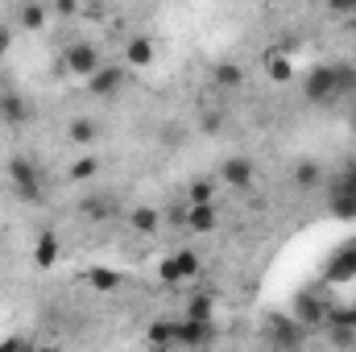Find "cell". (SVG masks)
<instances>
[{"label":"cell","instance_id":"obj_1","mask_svg":"<svg viewBox=\"0 0 356 352\" xmlns=\"http://www.w3.org/2000/svg\"><path fill=\"white\" fill-rule=\"evenodd\" d=\"M302 95H307L311 104H336V99H344V91H340V63L315 67V71L302 79Z\"/></svg>","mask_w":356,"mask_h":352},{"label":"cell","instance_id":"obj_2","mask_svg":"<svg viewBox=\"0 0 356 352\" xmlns=\"http://www.w3.org/2000/svg\"><path fill=\"white\" fill-rule=\"evenodd\" d=\"M8 178H13V186H17V195L25 203H46V178L29 158H13L8 162Z\"/></svg>","mask_w":356,"mask_h":352},{"label":"cell","instance_id":"obj_3","mask_svg":"<svg viewBox=\"0 0 356 352\" xmlns=\"http://www.w3.org/2000/svg\"><path fill=\"white\" fill-rule=\"evenodd\" d=\"M95 67H99V50H95L91 42H75V46L67 50V71H71V75L88 79Z\"/></svg>","mask_w":356,"mask_h":352},{"label":"cell","instance_id":"obj_4","mask_svg":"<svg viewBox=\"0 0 356 352\" xmlns=\"http://www.w3.org/2000/svg\"><path fill=\"white\" fill-rule=\"evenodd\" d=\"M120 88H124V71H120V67H104V63H99V67L88 75L91 95H116Z\"/></svg>","mask_w":356,"mask_h":352},{"label":"cell","instance_id":"obj_5","mask_svg":"<svg viewBox=\"0 0 356 352\" xmlns=\"http://www.w3.org/2000/svg\"><path fill=\"white\" fill-rule=\"evenodd\" d=\"M33 112H29V104H25V95L13 88L0 91V120H8V125H25Z\"/></svg>","mask_w":356,"mask_h":352},{"label":"cell","instance_id":"obj_6","mask_svg":"<svg viewBox=\"0 0 356 352\" xmlns=\"http://www.w3.org/2000/svg\"><path fill=\"white\" fill-rule=\"evenodd\" d=\"M220 178H224L228 186L245 191V186H253V162H249V158H228L224 170H220Z\"/></svg>","mask_w":356,"mask_h":352},{"label":"cell","instance_id":"obj_7","mask_svg":"<svg viewBox=\"0 0 356 352\" xmlns=\"http://www.w3.org/2000/svg\"><path fill=\"white\" fill-rule=\"evenodd\" d=\"M195 269H199L195 253H191V249H182V253H175L170 262L162 265V282H170V286H175V282H182V278H191Z\"/></svg>","mask_w":356,"mask_h":352},{"label":"cell","instance_id":"obj_8","mask_svg":"<svg viewBox=\"0 0 356 352\" xmlns=\"http://www.w3.org/2000/svg\"><path fill=\"white\" fill-rule=\"evenodd\" d=\"M203 340H211V319H191V315H182V319H178V344H203Z\"/></svg>","mask_w":356,"mask_h":352},{"label":"cell","instance_id":"obj_9","mask_svg":"<svg viewBox=\"0 0 356 352\" xmlns=\"http://www.w3.org/2000/svg\"><path fill=\"white\" fill-rule=\"evenodd\" d=\"M79 216H88V220H112L116 216V195H88L83 203H79Z\"/></svg>","mask_w":356,"mask_h":352},{"label":"cell","instance_id":"obj_10","mask_svg":"<svg viewBox=\"0 0 356 352\" xmlns=\"http://www.w3.org/2000/svg\"><path fill=\"white\" fill-rule=\"evenodd\" d=\"M211 88L241 91V88H245V71H241V67H232V63H216V67H211Z\"/></svg>","mask_w":356,"mask_h":352},{"label":"cell","instance_id":"obj_11","mask_svg":"<svg viewBox=\"0 0 356 352\" xmlns=\"http://www.w3.org/2000/svg\"><path fill=\"white\" fill-rule=\"evenodd\" d=\"M186 228L191 232H211L216 228V203H186Z\"/></svg>","mask_w":356,"mask_h":352},{"label":"cell","instance_id":"obj_12","mask_svg":"<svg viewBox=\"0 0 356 352\" xmlns=\"http://www.w3.org/2000/svg\"><path fill=\"white\" fill-rule=\"evenodd\" d=\"M124 58H129V67H149L154 63V42L149 38H133L124 46Z\"/></svg>","mask_w":356,"mask_h":352},{"label":"cell","instance_id":"obj_13","mask_svg":"<svg viewBox=\"0 0 356 352\" xmlns=\"http://www.w3.org/2000/svg\"><path fill=\"white\" fill-rule=\"evenodd\" d=\"M50 21V4H42V0H29L25 8H21V25L25 29H42Z\"/></svg>","mask_w":356,"mask_h":352},{"label":"cell","instance_id":"obj_14","mask_svg":"<svg viewBox=\"0 0 356 352\" xmlns=\"http://www.w3.org/2000/svg\"><path fill=\"white\" fill-rule=\"evenodd\" d=\"M129 224H133V232H145V237H149V232H158L162 216H158L154 207H137V211L129 216Z\"/></svg>","mask_w":356,"mask_h":352},{"label":"cell","instance_id":"obj_15","mask_svg":"<svg viewBox=\"0 0 356 352\" xmlns=\"http://www.w3.org/2000/svg\"><path fill=\"white\" fill-rule=\"evenodd\" d=\"M145 340H149V344H178V319H162V323H154Z\"/></svg>","mask_w":356,"mask_h":352},{"label":"cell","instance_id":"obj_16","mask_svg":"<svg viewBox=\"0 0 356 352\" xmlns=\"http://www.w3.org/2000/svg\"><path fill=\"white\" fill-rule=\"evenodd\" d=\"M211 195H216V178H195L186 186V203H211Z\"/></svg>","mask_w":356,"mask_h":352},{"label":"cell","instance_id":"obj_17","mask_svg":"<svg viewBox=\"0 0 356 352\" xmlns=\"http://www.w3.org/2000/svg\"><path fill=\"white\" fill-rule=\"evenodd\" d=\"M319 182H323V170H319L315 162H298V166H294V186L307 191V186H319Z\"/></svg>","mask_w":356,"mask_h":352},{"label":"cell","instance_id":"obj_18","mask_svg":"<svg viewBox=\"0 0 356 352\" xmlns=\"http://www.w3.org/2000/svg\"><path fill=\"white\" fill-rule=\"evenodd\" d=\"M71 141H79V145H91V141H95V125H91L88 116L71 120Z\"/></svg>","mask_w":356,"mask_h":352},{"label":"cell","instance_id":"obj_19","mask_svg":"<svg viewBox=\"0 0 356 352\" xmlns=\"http://www.w3.org/2000/svg\"><path fill=\"white\" fill-rule=\"evenodd\" d=\"M266 67H269V75H273V79H290V63H286V54H282V50H269Z\"/></svg>","mask_w":356,"mask_h":352},{"label":"cell","instance_id":"obj_20","mask_svg":"<svg viewBox=\"0 0 356 352\" xmlns=\"http://www.w3.org/2000/svg\"><path fill=\"white\" fill-rule=\"evenodd\" d=\"M269 340H273V344H298V332H294L286 319H277V323H273V332H269Z\"/></svg>","mask_w":356,"mask_h":352},{"label":"cell","instance_id":"obj_21","mask_svg":"<svg viewBox=\"0 0 356 352\" xmlns=\"http://www.w3.org/2000/svg\"><path fill=\"white\" fill-rule=\"evenodd\" d=\"M186 315H191V319H211V294H199V298L186 307Z\"/></svg>","mask_w":356,"mask_h":352},{"label":"cell","instance_id":"obj_22","mask_svg":"<svg viewBox=\"0 0 356 352\" xmlns=\"http://www.w3.org/2000/svg\"><path fill=\"white\" fill-rule=\"evenodd\" d=\"M91 175H95V158H79V162L71 166V178H75V182H79V178H91Z\"/></svg>","mask_w":356,"mask_h":352},{"label":"cell","instance_id":"obj_23","mask_svg":"<svg viewBox=\"0 0 356 352\" xmlns=\"http://www.w3.org/2000/svg\"><path fill=\"white\" fill-rule=\"evenodd\" d=\"M54 257H58V245H54V241L46 237V241L38 245V262H54Z\"/></svg>","mask_w":356,"mask_h":352},{"label":"cell","instance_id":"obj_24","mask_svg":"<svg viewBox=\"0 0 356 352\" xmlns=\"http://www.w3.org/2000/svg\"><path fill=\"white\" fill-rule=\"evenodd\" d=\"M50 8H54L58 17H75V8H79V0H50Z\"/></svg>","mask_w":356,"mask_h":352},{"label":"cell","instance_id":"obj_25","mask_svg":"<svg viewBox=\"0 0 356 352\" xmlns=\"http://www.w3.org/2000/svg\"><path fill=\"white\" fill-rule=\"evenodd\" d=\"M353 4L356 0H327V8H332L336 17H353Z\"/></svg>","mask_w":356,"mask_h":352},{"label":"cell","instance_id":"obj_26","mask_svg":"<svg viewBox=\"0 0 356 352\" xmlns=\"http://www.w3.org/2000/svg\"><path fill=\"white\" fill-rule=\"evenodd\" d=\"M332 340H336V344H356V332H353V328H336V332H332Z\"/></svg>","mask_w":356,"mask_h":352},{"label":"cell","instance_id":"obj_27","mask_svg":"<svg viewBox=\"0 0 356 352\" xmlns=\"http://www.w3.org/2000/svg\"><path fill=\"white\" fill-rule=\"evenodd\" d=\"M8 42H13V29H8V25H0V58H4V50H8Z\"/></svg>","mask_w":356,"mask_h":352},{"label":"cell","instance_id":"obj_28","mask_svg":"<svg viewBox=\"0 0 356 352\" xmlns=\"http://www.w3.org/2000/svg\"><path fill=\"white\" fill-rule=\"evenodd\" d=\"M203 129H207V133H220V116H216V112H211V116H203Z\"/></svg>","mask_w":356,"mask_h":352},{"label":"cell","instance_id":"obj_29","mask_svg":"<svg viewBox=\"0 0 356 352\" xmlns=\"http://www.w3.org/2000/svg\"><path fill=\"white\" fill-rule=\"evenodd\" d=\"M348 21H353V25H356V4H353V17H348Z\"/></svg>","mask_w":356,"mask_h":352},{"label":"cell","instance_id":"obj_30","mask_svg":"<svg viewBox=\"0 0 356 352\" xmlns=\"http://www.w3.org/2000/svg\"><path fill=\"white\" fill-rule=\"evenodd\" d=\"M42 4H50V0H42Z\"/></svg>","mask_w":356,"mask_h":352}]
</instances>
